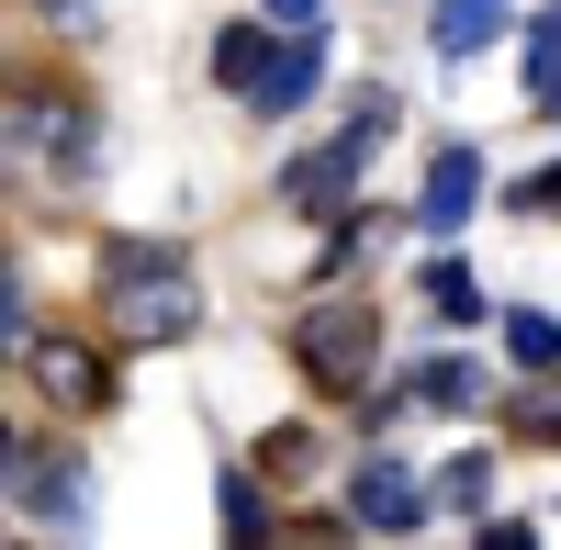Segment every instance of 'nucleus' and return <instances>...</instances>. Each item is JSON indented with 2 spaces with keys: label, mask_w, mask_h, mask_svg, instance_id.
I'll return each mask as SVG.
<instances>
[{
  "label": "nucleus",
  "mask_w": 561,
  "mask_h": 550,
  "mask_svg": "<svg viewBox=\"0 0 561 550\" xmlns=\"http://www.w3.org/2000/svg\"><path fill=\"white\" fill-rule=\"evenodd\" d=\"M12 135H23V147H57V180H90V147H102V135H90V113H79V102H57L45 79L12 102Z\"/></svg>",
  "instance_id": "423d86ee"
},
{
  "label": "nucleus",
  "mask_w": 561,
  "mask_h": 550,
  "mask_svg": "<svg viewBox=\"0 0 561 550\" xmlns=\"http://www.w3.org/2000/svg\"><path fill=\"white\" fill-rule=\"evenodd\" d=\"M561 203V169H528V180H505V214H550Z\"/></svg>",
  "instance_id": "6ab92c4d"
},
{
  "label": "nucleus",
  "mask_w": 561,
  "mask_h": 550,
  "mask_svg": "<svg viewBox=\"0 0 561 550\" xmlns=\"http://www.w3.org/2000/svg\"><path fill=\"white\" fill-rule=\"evenodd\" d=\"M528 113H561V0L528 23Z\"/></svg>",
  "instance_id": "f8f14e48"
},
{
  "label": "nucleus",
  "mask_w": 561,
  "mask_h": 550,
  "mask_svg": "<svg viewBox=\"0 0 561 550\" xmlns=\"http://www.w3.org/2000/svg\"><path fill=\"white\" fill-rule=\"evenodd\" d=\"M359 135H325V147H304L293 169H280V203H293V214H348L359 203Z\"/></svg>",
  "instance_id": "20e7f679"
},
{
  "label": "nucleus",
  "mask_w": 561,
  "mask_h": 550,
  "mask_svg": "<svg viewBox=\"0 0 561 550\" xmlns=\"http://www.w3.org/2000/svg\"><path fill=\"white\" fill-rule=\"evenodd\" d=\"M34 12H45V23H79V34H90V23H102V0H34Z\"/></svg>",
  "instance_id": "aec40b11"
},
{
  "label": "nucleus",
  "mask_w": 561,
  "mask_h": 550,
  "mask_svg": "<svg viewBox=\"0 0 561 550\" xmlns=\"http://www.w3.org/2000/svg\"><path fill=\"white\" fill-rule=\"evenodd\" d=\"M270 57H280V45H270L259 23H225V34H214V79L237 90V102H248V90H259V68H270Z\"/></svg>",
  "instance_id": "9b49d317"
},
{
  "label": "nucleus",
  "mask_w": 561,
  "mask_h": 550,
  "mask_svg": "<svg viewBox=\"0 0 561 550\" xmlns=\"http://www.w3.org/2000/svg\"><path fill=\"white\" fill-rule=\"evenodd\" d=\"M225 539H270V494L248 472H225Z\"/></svg>",
  "instance_id": "a211bd4d"
},
{
  "label": "nucleus",
  "mask_w": 561,
  "mask_h": 550,
  "mask_svg": "<svg viewBox=\"0 0 561 550\" xmlns=\"http://www.w3.org/2000/svg\"><path fill=\"white\" fill-rule=\"evenodd\" d=\"M314 79H325V45H314V23L280 45V57L259 68V90H248V113H304L314 102Z\"/></svg>",
  "instance_id": "6e6552de"
},
{
  "label": "nucleus",
  "mask_w": 561,
  "mask_h": 550,
  "mask_svg": "<svg viewBox=\"0 0 561 550\" xmlns=\"http://www.w3.org/2000/svg\"><path fill=\"white\" fill-rule=\"evenodd\" d=\"M505 348H517L528 371H561V314H528L517 303V314H505Z\"/></svg>",
  "instance_id": "dca6fc26"
},
{
  "label": "nucleus",
  "mask_w": 561,
  "mask_h": 550,
  "mask_svg": "<svg viewBox=\"0 0 561 550\" xmlns=\"http://www.w3.org/2000/svg\"><path fill=\"white\" fill-rule=\"evenodd\" d=\"M427 506H438V494L415 483L404 461H359V472H348V517H359L370 539H404V528L427 517Z\"/></svg>",
  "instance_id": "39448f33"
},
{
  "label": "nucleus",
  "mask_w": 561,
  "mask_h": 550,
  "mask_svg": "<svg viewBox=\"0 0 561 550\" xmlns=\"http://www.w3.org/2000/svg\"><path fill=\"white\" fill-rule=\"evenodd\" d=\"M12 506H23V517H57V528H79V517H90V461H79V449H45V438H23V449H12Z\"/></svg>",
  "instance_id": "f03ea898"
},
{
  "label": "nucleus",
  "mask_w": 561,
  "mask_h": 550,
  "mask_svg": "<svg viewBox=\"0 0 561 550\" xmlns=\"http://www.w3.org/2000/svg\"><path fill=\"white\" fill-rule=\"evenodd\" d=\"M102 293H113V314H124V337H192V326H203V293L180 282V248L113 237V248H102Z\"/></svg>",
  "instance_id": "f257e3e1"
},
{
  "label": "nucleus",
  "mask_w": 561,
  "mask_h": 550,
  "mask_svg": "<svg viewBox=\"0 0 561 550\" xmlns=\"http://www.w3.org/2000/svg\"><path fill=\"white\" fill-rule=\"evenodd\" d=\"M259 461H270V483H314L325 438H314V427H270V438H259Z\"/></svg>",
  "instance_id": "2eb2a0df"
},
{
  "label": "nucleus",
  "mask_w": 561,
  "mask_h": 550,
  "mask_svg": "<svg viewBox=\"0 0 561 550\" xmlns=\"http://www.w3.org/2000/svg\"><path fill=\"white\" fill-rule=\"evenodd\" d=\"M314 12H325V0H270V23H293V34H304Z\"/></svg>",
  "instance_id": "412c9836"
},
{
  "label": "nucleus",
  "mask_w": 561,
  "mask_h": 550,
  "mask_svg": "<svg viewBox=\"0 0 561 550\" xmlns=\"http://www.w3.org/2000/svg\"><path fill=\"white\" fill-rule=\"evenodd\" d=\"M483 494H494V461H483V449H460V461L438 472V506H460V517H472Z\"/></svg>",
  "instance_id": "f3484780"
},
{
  "label": "nucleus",
  "mask_w": 561,
  "mask_h": 550,
  "mask_svg": "<svg viewBox=\"0 0 561 550\" xmlns=\"http://www.w3.org/2000/svg\"><path fill=\"white\" fill-rule=\"evenodd\" d=\"M427 303H438V326H483V282H472L460 259H438V270H427Z\"/></svg>",
  "instance_id": "4468645a"
},
{
  "label": "nucleus",
  "mask_w": 561,
  "mask_h": 550,
  "mask_svg": "<svg viewBox=\"0 0 561 550\" xmlns=\"http://www.w3.org/2000/svg\"><path fill=\"white\" fill-rule=\"evenodd\" d=\"M472 203H483V158L472 147H438L427 158V192H415V225H427V237H460Z\"/></svg>",
  "instance_id": "0eeeda50"
},
{
  "label": "nucleus",
  "mask_w": 561,
  "mask_h": 550,
  "mask_svg": "<svg viewBox=\"0 0 561 550\" xmlns=\"http://www.w3.org/2000/svg\"><path fill=\"white\" fill-rule=\"evenodd\" d=\"M370 348H382L370 303H325L314 326H304V371H314L325 393H348V382H370Z\"/></svg>",
  "instance_id": "7ed1b4c3"
},
{
  "label": "nucleus",
  "mask_w": 561,
  "mask_h": 550,
  "mask_svg": "<svg viewBox=\"0 0 561 550\" xmlns=\"http://www.w3.org/2000/svg\"><path fill=\"white\" fill-rule=\"evenodd\" d=\"M528 438H561V393H550V404H528Z\"/></svg>",
  "instance_id": "4be33fe9"
},
{
  "label": "nucleus",
  "mask_w": 561,
  "mask_h": 550,
  "mask_svg": "<svg viewBox=\"0 0 561 550\" xmlns=\"http://www.w3.org/2000/svg\"><path fill=\"white\" fill-rule=\"evenodd\" d=\"M34 382L57 393V404H102V393H113V371H102L90 348H34Z\"/></svg>",
  "instance_id": "9d476101"
},
{
  "label": "nucleus",
  "mask_w": 561,
  "mask_h": 550,
  "mask_svg": "<svg viewBox=\"0 0 561 550\" xmlns=\"http://www.w3.org/2000/svg\"><path fill=\"white\" fill-rule=\"evenodd\" d=\"M427 34H438V57H483V45L505 34V0H438Z\"/></svg>",
  "instance_id": "1a4fd4ad"
},
{
  "label": "nucleus",
  "mask_w": 561,
  "mask_h": 550,
  "mask_svg": "<svg viewBox=\"0 0 561 550\" xmlns=\"http://www.w3.org/2000/svg\"><path fill=\"white\" fill-rule=\"evenodd\" d=\"M415 404H438V416H472V404H483V371H472V359H427V371H415Z\"/></svg>",
  "instance_id": "ddd939ff"
}]
</instances>
